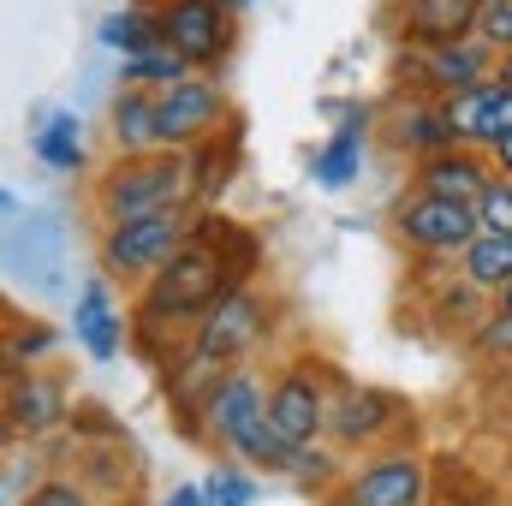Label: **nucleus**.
Returning <instances> with one entry per match:
<instances>
[{
    "label": "nucleus",
    "mask_w": 512,
    "mask_h": 506,
    "mask_svg": "<svg viewBox=\"0 0 512 506\" xmlns=\"http://www.w3.org/2000/svg\"><path fill=\"white\" fill-rule=\"evenodd\" d=\"M173 209H197L191 155H179V149L114 155V167L90 179V215L102 227H126V221H149V215H173Z\"/></svg>",
    "instance_id": "obj_1"
},
{
    "label": "nucleus",
    "mask_w": 512,
    "mask_h": 506,
    "mask_svg": "<svg viewBox=\"0 0 512 506\" xmlns=\"http://www.w3.org/2000/svg\"><path fill=\"white\" fill-rule=\"evenodd\" d=\"M203 435L221 441L233 459H245L262 477H286V471H292V441L274 429V417H268V387H262L251 370H233V376L221 381V393H215L209 411H203Z\"/></svg>",
    "instance_id": "obj_2"
},
{
    "label": "nucleus",
    "mask_w": 512,
    "mask_h": 506,
    "mask_svg": "<svg viewBox=\"0 0 512 506\" xmlns=\"http://www.w3.org/2000/svg\"><path fill=\"white\" fill-rule=\"evenodd\" d=\"M191 221L197 209H173V215H149V221H126V227H102V280H120L131 292H143L173 256L191 245Z\"/></svg>",
    "instance_id": "obj_3"
},
{
    "label": "nucleus",
    "mask_w": 512,
    "mask_h": 506,
    "mask_svg": "<svg viewBox=\"0 0 512 506\" xmlns=\"http://www.w3.org/2000/svg\"><path fill=\"white\" fill-rule=\"evenodd\" d=\"M161 42L197 72V78H215L233 48H239V18L221 6V0H161Z\"/></svg>",
    "instance_id": "obj_4"
},
{
    "label": "nucleus",
    "mask_w": 512,
    "mask_h": 506,
    "mask_svg": "<svg viewBox=\"0 0 512 506\" xmlns=\"http://www.w3.org/2000/svg\"><path fill=\"white\" fill-rule=\"evenodd\" d=\"M393 233H399L405 251L459 262L465 245L483 233V215L471 203H447V197H429V191H405V197H393Z\"/></svg>",
    "instance_id": "obj_5"
},
{
    "label": "nucleus",
    "mask_w": 512,
    "mask_h": 506,
    "mask_svg": "<svg viewBox=\"0 0 512 506\" xmlns=\"http://www.w3.org/2000/svg\"><path fill=\"white\" fill-rule=\"evenodd\" d=\"M501 72V54L483 42V36H465V42H447V48H405L399 54V84L417 90V96H459V90H477Z\"/></svg>",
    "instance_id": "obj_6"
},
{
    "label": "nucleus",
    "mask_w": 512,
    "mask_h": 506,
    "mask_svg": "<svg viewBox=\"0 0 512 506\" xmlns=\"http://www.w3.org/2000/svg\"><path fill=\"white\" fill-rule=\"evenodd\" d=\"M316 358H298L292 370H280V376L268 381V417H274V429L292 441V447H310V441H322L328 435V417H334V393L346 387H328V381L310 370Z\"/></svg>",
    "instance_id": "obj_7"
},
{
    "label": "nucleus",
    "mask_w": 512,
    "mask_h": 506,
    "mask_svg": "<svg viewBox=\"0 0 512 506\" xmlns=\"http://www.w3.org/2000/svg\"><path fill=\"white\" fill-rule=\"evenodd\" d=\"M411 423V405L387 387H370V381H346L334 393V417H328V441L334 447H382L393 429Z\"/></svg>",
    "instance_id": "obj_8"
},
{
    "label": "nucleus",
    "mask_w": 512,
    "mask_h": 506,
    "mask_svg": "<svg viewBox=\"0 0 512 506\" xmlns=\"http://www.w3.org/2000/svg\"><path fill=\"white\" fill-rule=\"evenodd\" d=\"M227 120H233V102H227L221 78H185L179 90L161 96V143L179 149V155H191L197 143L227 131Z\"/></svg>",
    "instance_id": "obj_9"
},
{
    "label": "nucleus",
    "mask_w": 512,
    "mask_h": 506,
    "mask_svg": "<svg viewBox=\"0 0 512 506\" xmlns=\"http://www.w3.org/2000/svg\"><path fill=\"white\" fill-rule=\"evenodd\" d=\"M423 495H429V465L405 447L376 453L340 483V506H423Z\"/></svg>",
    "instance_id": "obj_10"
},
{
    "label": "nucleus",
    "mask_w": 512,
    "mask_h": 506,
    "mask_svg": "<svg viewBox=\"0 0 512 506\" xmlns=\"http://www.w3.org/2000/svg\"><path fill=\"white\" fill-rule=\"evenodd\" d=\"M239 364H227V358H215L209 346H197V340H185L167 364H161V387H167V405L179 411V423L185 429H197L203 435V411H209V399L221 393V381L233 376Z\"/></svg>",
    "instance_id": "obj_11"
},
{
    "label": "nucleus",
    "mask_w": 512,
    "mask_h": 506,
    "mask_svg": "<svg viewBox=\"0 0 512 506\" xmlns=\"http://www.w3.org/2000/svg\"><path fill=\"white\" fill-rule=\"evenodd\" d=\"M262 334H268V304H262V292L256 286H233L197 328H191V340L197 346H209L215 358H227V364H239V358H251L256 346H262Z\"/></svg>",
    "instance_id": "obj_12"
},
{
    "label": "nucleus",
    "mask_w": 512,
    "mask_h": 506,
    "mask_svg": "<svg viewBox=\"0 0 512 506\" xmlns=\"http://www.w3.org/2000/svg\"><path fill=\"white\" fill-rule=\"evenodd\" d=\"M495 179L501 173H495L489 149H465V143H453V149H441V155L411 167V191H429V197H447V203H471V209L489 197Z\"/></svg>",
    "instance_id": "obj_13"
},
{
    "label": "nucleus",
    "mask_w": 512,
    "mask_h": 506,
    "mask_svg": "<svg viewBox=\"0 0 512 506\" xmlns=\"http://www.w3.org/2000/svg\"><path fill=\"white\" fill-rule=\"evenodd\" d=\"M72 340H78L96 364H114V358L131 346V316L114 304L108 280L78 286V298H72Z\"/></svg>",
    "instance_id": "obj_14"
},
{
    "label": "nucleus",
    "mask_w": 512,
    "mask_h": 506,
    "mask_svg": "<svg viewBox=\"0 0 512 506\" xmlns=\"http://www.w3.org/2000/svg\"><path fill=\"white\" fill-rule=\"evenodd\" d=\"M483 12H489V0H405L399 36H405V48H447V42L477 36Z\"/></svg>",
    "instance_id": "obj_15"
},
{
    "label": "nucleus",
    "mask_w": 512,
    "mask_h": 506,
    "mask_svg": "<svg viewBox=\"0 0 512 506\" xmlns=\"http://www.w3.org/2000/svg\"><path fill=\"white\" fill-rule=\"evenodd\" d=\"M322 114H334L340 126L334 137L310 155V179L322 185V191H346L352 179H358V167H364V137H370V108H340V102H328Z\"/></svg>",
    "instance_id": "obj_16"
},
{
    "label": "nucleus",
    "mask_w": 512,
    "mask_h": 506,
    "mask_svg": "<svg viewBox=\"0 0 512 506\" xmlns=\"http://www.w3.org/2000/svg\"><path fill=\"white\" fill-rule=\"evenodd\" d=\"M441 114H447V126L465 149H495L507 137V84L489 78L477 90H459V96L441 102Z\"/></svg>",
    "instance_id": "obj_17"
},
{
    "label": "nucleus",
    "mask_w": 512,
    "mask_h": 506,
    "mask_svg": "<svg viewBox=\"0 0 512 506\" xmlns=\"http://www.w3.org/2000/svg\"><path fill=\"white\" fill-rule=\"evenodd\" d=\"M387 137H393V149L411 155V167L459 143L453 126H447V114H441V102H435V96H417V90H405V96L393 102V114H387Z\"/></svg>",
    "instance_id": "obj_18"
},
{
    "label": "nucleus",
    "mask_w": 512,
    "mask_h": 506,
    "mask_svg": "<svg viewBox=\"0 0 512 506\" xmlns=\"http://www.w3.org/2000/svg\"><path fill=\"white\" fill-rule=\"evenodd\" d=\"M66 411H72V399H66L60 376L24 370V376H12V387H6V429L12 435H48V429L66 423Z\"/></svg>",
    "instance_id": "obj_19"
},
{
    "label": "nucleus",
    "mask_w": 512,
    "mask_h": 506,
    "mask_svg": "<svg viewBox=\"0 0 512 506\" xmlns=\"http://www.w3.org/2000/svg\"><path fill=\"white\" fill-rule=\"evenodd\" d=\"M239 167H245V120L233 114L227 131H215L209 143L191 149V185H197V203L215 209V203L227 197V185L239 179Z\"/></svg>",
    "instance_id": "obj_20"
},
{
    "label": "nucleus",
    "mask_w": 512,
    "mask_h": 506,
    "mask_svg": "<svg viewBox=\"0 0 512 506\" xmlns=\"http://www.w3.org/2000/svg\"><path fill=\"white\" fill-rule=\"evenodd\" d=\"M108 137H114V155H155V149H167L161 143V96L120 84L114 102H108Z\"/></svg>",
    "instance_id": "obj_21"
},
{
    "label": "nucleus",
    "mask_w": 512,
    "mask_h": 506,
    "mask_svg": "<svg viewBox=\"0 0 512 506\" xmlns=\"http://www.w3.org/2000/svg\"><path fill=\"white\" fill-rule=\"evenodd\" d=\"M30 155L48 173H84V126L72 108H42L30 126Z\"/></svg>",
    "instance_id": "obj_22"
},
{
    "label": "nucleus",
    "mask_w": 512,
    "mask_h": 506,
    "mask_svg": "<svg viewBox=\"0 0 512 506\" xmlns=\"http://www.w3.org/2000/svg\"><path fill=\"white\" fill-rule=\"evenodd\" d=\"M96 42H102L108 54H120V60H131V54H149V48L161 42V12H155L149 0L114 6V12L96 24Z\"/></svg>",
    "instance_id": "obj_23"
},
{
    "label": "nucleus",
    "mask_w": 512,
    "mask_h": 506,
    "mask_svg": "<svg viewBox=\"0 0 512 506\" xmlns=\"http://www.w3.org/2000/svg\"><path fill=\"white\" fill-rule=\"evenodd\" d=\"M459 274L477 286V292H489V298H501L512 286V239L507 233H477L465 256H459Z\"/></svg>",
    "instance_id": "obj_24"
},
{
    "label": "nucleus",
    "mask_w": 512,
    "mask_h": 506,
    "mask_svg": "<svg viewBox=\"0 0 512 506\" xmlns=\"http://www.w3.org/2000/svg\"><path fill=\"white\" fill-rule=\"evenodd\" d=\"M185 78H197L167 42H155L149 54H131V60H120V84H131V90H149V96H167V90H179Z\"/></svg>",
    "instance_id": "obj_25"
},
{
    "label": "nucleus",
    "mask_w": 512,
    "mask_h": 506,
    "mask_svg": "<svg viewBox=\"0 0 512 506\" xmlns=\"http://www.w3.org/2000/svg\"><path fill=\"white\" fill-rule=\"evenodd\" d=\"M465 346H471V358H483V364L512 358V310H507V304H495V310L465 334Z\"/></svg>",
    "instance_id": "obj_26"
},
{
    "label": "nucleus",
    "mask_w": 512,
    "mask_h": 506,
    "mask_svg": "<svg viewBox=\"0 0 512 506\" xmlns=\"http://www.w3.org/2000/svg\"><path fill=\"white\" fill-rule=\"evenodd\" d=\"M292 483H304V489H328V483H346L340 477V459L322 447V441H310V447H292V471H286Z\"/></svg>",
    "instance_id": "obj_27"
},
{
    "label": "nucleus",
    "mask_w": 512,
    "mask_h": 506,
    "mask_svg": "<svg viewBox=\"0 0 512 506\" xmlns=\"http://www.w3.org/2000/svg\"><path fill=\"white\" fill-rule=\"evenodd\" d=\"M203 501L209 506H251L256 501V477L239 471V465H221V471L203 477Z\"/></svg>",
    "instance_id": "obj_28"
},
{
    "label": "nucleus",
    "mask_w": 512,
    "mask_h": 506,
    "mask_svg": "<svg viewBox=\"0 0 512 506\" xmlns=\"http://www.w3.org/2000/svg\"><path fill=\"white\" fill-rule=\"evenodd\" d=\"M42 352H54V328H42V322H30L24 334H12V340H6V370L18 376V364H36Z\"/></svg>",
    "instance_id": "obj_29"
},
{
    "label": "nucleus",
    "mask_w": 512,
    "mask_h": 506,
    "mask_svg": "<svg viewBox=\"0 0 512 506\" xmlns=\"http://www.w3.org/2000/svg\"><path fill=\"white\" fill-rule=\"evenodd\" d=\"M477 215H483V233H507L512 239V179L489 185V197L477 203Z\"/></svg>",
    "instance_id": "obj_30"
},
{
    "label": "nucleus",
    "mask_w": 512,
    "mask_h": 506,
    "mask_svg": "<svg viewBox=\"0 0 512 506\" xmlns=\"http://www.w3.org/2000/svg\"><path fill=\"white\" fill-rule=\"evenodd\" d=\"M24 506H90V495L72 483V477H48V483H36L30 489V501Z\"/></svg>",
    "instance_id": "obj_31"
},
{
    "label": "nucleus",
    "mask_w": 512,
    "mask_h": 506,
    "mask_svg": "<svg viewBox=\"0 0 512 506\" xmlns=\"http://www.w3.org/2000/svg\"><path fill=\"white\" fill-rule=\"evenodd\" d=\"M477 36H483L495 54H512V0H507V6H495V0H489V12H483Z\"/></svg>",
    "instance_id": "obj_32"
},
{
    "label": "nucleus",
    "mask_w": 512,
    "mask_h": 506,
    "mask_svg": "<svg viewBox=\"0 0 512 506\" xmlns=\"http://www.w3.org/2000/svg\"><path fill=\"white\" fill-rule=\"evenodd\" d=\"M161 506H209V501H203V483H179Z\"/></svg>",
    "instance_id": "obj_33"
},
{
    "label": "nucleus",
    "mask_w": 512,
    "mask_h": 506,
    "mask_svg": "<svg viewBox=\"0 0 512 506\" xmlns=\"http://www.w3.org/2000/svg\"><path fill=\"white\" fill-rule=\"evenodd\" d=\"M489 161H495V173H501V179H512V131L495 143V149H489Z\"/></svg>",
    "instance_id": "obj_34"
},
{
    "label": "nucleus",
    "mask_w": 512,
    "mask_h": 506,
    "mask_svg": "<svg viewBox=\"0 0 512 506\" xmlns=\"http://www.w3.org/2000/svg\"><path fill=\"white\" fill-rule=\"evenodd\" d=\"M221 6H227V12H233V18H245V12H251L256 0H221Z\"/></svg>",
    "instance_id": "obj_35"
},
{
    "label": "nucleus",
    "mask_w": 512,
    "mask_h": 506,
    "mask_svg": "<svg viewBox=\"0 0 512 506\" xmlns=\"http://www.w3.org/2000/svg\"><path fill=\"white\" fill-rule=\"evenodd\" d=\"M501 84H512V54H501V72H495Z\"/></svg>",
    "instance_id": "obj_36"
},
{
    "label": "nucleus",
    "mask_w": 512,
    "mask_h": 506,
    "mask_svg": "<svg viewBox=\"0 0 512 506\" xmlns=\"http://www.w3.org/2000/svg\"><path fill=\"white\" fill-rule=\"evenodd\" d=\"M495 304H507V310H512V286H507V292H501V298H495Z\"/></svg>",
    "instance_id": "obj_37"
},
{
    "label": "nucleus",
    "mask_w": 512,
    "mask_h": 506,
    "mask_svg": "<svg viewBox=\"0 0 512 506\" xmlns=\"http://www.w3.org/2000/svg\"><path fill=\"white\" fill-rule=\"evenodd\" d=\"M495 6H507V0H495Z\"/></svg>",
    "instance_id": "obj_38"
},
{
    "label": "nucleus",
    "mask_w": 512,
    "mask_h": 506,
    "mask_svg": "<svg viewBox=\"0 0 512 506\" xmlns=\"http://www.w3.org/2000/svg\"><path fill=\"white\" fill-rule=\"evenodd\" d=\"M149 6H161V0H149Z\"/></svg>",
    "instance_id": "obj_39"
}]
</instances>
